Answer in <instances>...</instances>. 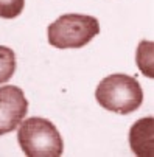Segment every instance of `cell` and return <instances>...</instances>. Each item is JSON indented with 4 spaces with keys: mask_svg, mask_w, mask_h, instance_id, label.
Segmentation results:
<instances>
[{
    "mask_svg": "<svg viewBox=\"0 0 154 157\" xmlns=\"http://www.w3.org/2000/svg\"><path fill=\"white\" fill-rule=\"evenodd\" d=\"M95 98L106 110L126 115L142 106L143 90L134 76L114 73L100 81L95 90Z\"/></svg>",
    "mask_w": 154,
    "mask_h": 157,
    "instance_id": "cell-1",
    "label": "cell"
},
{
    "mask_svg": "<svg viewBox=\"0 0 154 157\" xmlns=\"http://www.w3.org/2000/svg\"><path fill=\"white\" fill-rule=\"evenodd\" d=\"M19 145L30 157H58L64 151V142L58 128L47 118L31 117L20 124Z\"/></svg>",
    "mask_w": 154,
    "mask_h": 157,
    "instance_id": "cell-2",
    "label": "cell"
},
{
    "mask_svg": "<svg viewBox=\"0 0 154 157\" xmlns=\"http://www.w3.org/2000/svg\"><path fill=\"white\" fill-rule=\"evenodd\" d=\"M98 33V19L86 14H64L47 28L48 44L56 48H81Z\"/></svg>",
    "mask_w": 154,
    "mask_h": 157,
    "instance_id": "cell-3",
    "label": "cell"
},
{
    "mask_svg": "<svg viewBox=\"0 0 154 157\" xmlns=\"http://www.w3.org/2000/svg\"><path fill=\"white\" fill-rule=\"evenodd\" d=\"M28 110V100L17 86L0 87V136L16 131L25 118Z\"/></svg>",
    "mask_w": 154,
    "mask_h": 157,
    "instance_id": "cell-4",
    "label": "cell"
},
{
    "mask_svg": "<svg viewBox=\"0 0 154 157\" xmlns=\"http://www.w3.org/2000/svg\"><path fill=\"white\" fill-rule=\"evenodd\" d=\"M152 131L154 118L145 117L137 120L129 129V145L136 155L149 157L152 154Z\"/></svg>",
    "mask_w": 154,
    "mask_h": 157,
    "instance_id": "cell-5",
    "label": "cell"
},
{
    "mask_svg": "<svg viewBox=\"0 0 154 157\" xmlns=\"http://www.w3.org/2000/svg\"><path fill=\"white\" fill-rule=\"evenodd\" d=\"M152 53H154V45H152V42L149 40H142L139 44V47H137V65H139V69L140 72L148 76V78H152L154 76V64H152Z\"/></svg>",
    "mask_w": 154,
    "mask_h": 157,
    "instance_id": "cell-6",
    "label": "cell"
},
{
    "mask_svg": "<svg viewBox=\"0 0 154 157\" xmlns=\"http://www.w3.org/2000/svg\"><path fill=\"white\" fill-rule=\"evenodd\" d=\"M16 72V55L11 48L0 45V84L13 78Z\"/></svg>",
    "mask_w": 154,
    "mask_h": 157,
    "instance_id": "cell-7",
    "label": "cell"
},
{
    "mask_svg": "<svg viewBox=\"0 0 154 157\" xmlns=\"http://www.w3.org/2000/svg\"><path fill=\"white\" fill-rule=\"evenodd\" d=\"M25 6V0H0V17L16 19Z\"/></svg>",
    "mask_w": 154,
    "mask_h": 157,
    "instance_id": "cell-8",
    "label": "cell"
}]
</instances>
